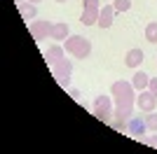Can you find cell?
Masks as SVG:
<instances>
[{"mask_svg":"<svg viewBox=\"0 0 157 154\" xmlns=\"http://www.w3.org/2000/svg\"><path fill=\"white\" fill-rule=\"evenodd\" d=\"M145 40L157 45V21H150V24L145 26Z\"/></svg>","mask_w":157,"mask_h":154,"instance_id":"cell-15","label":"cell"},{"mask_svg":"<svg viewBox=\"0 0 157 154\" xmlns=\"http://www.w3.org/2000/svg\"><path fill=\"white\" fill-rule=\"evenodd\" d=\"M56 2H66V0H56Z\"/></svg>","mask_w":157,"mask_h":154,"instance_id":"cell-23","label":"cell"},{"mask_svg":"<svg viewBox=\"0 0 157 154\" xmlns=\"http://www.w3.org/2000/svg\"><path fill=\"white\" fill-rule=\"evenodd\" d=\"M66 51L71 56H78V58H87L92 54V42L82 35H68L66 38Z\"/></svg>","mask_w":157,"mask_h":154,"instance_id":"cell-2","label":"cell"},{"mask_svg":"<svg viewBox=\"0 0 157 154\" xmlns=\"http://www.w3.org/2000/svg\"><path fill=\"white\" fill-rule=\"evenodd\" d=\"M52 75L54 79L61 84V86H71V75H73V63L68 61V58H61L59 63H54L52 65Z\"/></svg>","mask_w":157,"mask_h":154,"instance_id":"cell-3","label":"cell"},{"mask_svg":"<svg viewBox=\"0 0 157 154\" xmlns=\"http://www.w3.org/2000/svg\"><path fill=\"white\" fill-rule=\"evenodd\" d=\"M19 14H21L26 21H28V19H35V14H38L35 2H28V5H26V2H21V5H19Z\"/></svg>","mask_w":157,"mask_h":154,"instance_id":"cell-14","label":"cell"},{"mask_svg":"<svg viewBox=\"0 0 157 154\" xmlns=\"http://www.w3.org/2000/svg\"><path fill=\"white\" fill-rule=\"evenodd\" d=\"M49 38L54 40H66L68 38V24H52V33H49Z\"/></svg>","mask_w":157,"mask_h":154,"instance_id":"cell-13","label":"cell"},{"mask_svg":"<svg viewBox=\"0 0 157 154\" xmlns=\"http://www.w3.org/2000/svg\"><path fill=\"white\" fill-rule=\"evenodd\" d=\"M61 58H63V47H61V45H52L49 49H47V54H45V61H47V65L59 63Z\"/></svg>","mask_w":157,"mask_h":154,"instance_id":"cell-10","label":"cell"},{"mask_svg":"<svg viewBox=\"0 0 157 154\" xmlns=\"http://www.w3.org/2000/svg\"><path fill=\"white\" fill-rule=\"evenodd\" d=\"M110 94H113V101H115V117L129 122L134 117V105H136V86L131 82L117 79V82H113Z\"/></svg>","mask_w":157,"mask_h":154,"instance_id":"cell-1","label":"cell"},{"mask_svg":"<svg viewBox=\"0 0 157 154\" xmlns=\"http://www.w3.org/2000/svg\"><path fill=\"white\" fill-rule=\"evenodd\" d=\"M141 142L150 145V147H157V133L155 135H141Z\"/></svg>","mask_w":157,"mask_h":154,"instance_id":"cell-18","label":"cell"},{"mask_svg":"<svg viewBox=\"0 0 157 154\" xmlns=\"http://www.w3.org/2000/svg\"><path fill=\"white\" fill-rule=\"evenodd\" d=\"M14 2H17V5H21V2H24V0H14Z\"/></svg>","mask_w":157,"mask_h":154,"instance_id":"cell-22","label":"cell"},{"mask_svg":"<svg viewBox=\"0 0 157 154\" xmlns=\"http://www.w3.org/2000/svg\"><path fill=\"white\" fill-rule=\"evenodd\" d=\"M82 7H96V9H101V0H82Z\"/></svg>","mask_w":157,"mask_h":154,"instance_id":"cell-19","label":"cell"},{"mask_svg":"<svg viewBox=\"0 0 157 154\" xmlns=\"http://www.w3.org/2000/svg\"><path fill=\"white\" fill-rule=\"evenodd\" d=\"M113 7H115V12H127V9L131 7V0H115Z\"/></svg>","mask_w":157,"mask_h":154,"instance_id":"cell-17","label":"cell"},{"mask_svg":"<svg viewBox=\"0 0 157 154\" xmlns=\"http://www.w3.org/2000/svg\"><path fill=\"white\" fill-rule=\"evenodd\" d=\"M143 58H145V54L141 49H129L124 56V63H127V68H138L143 63Z\"/></svg>","mask_w":157,"mask_h":154,"instance_id":"cell-9","label":"cell"},{"mask_svg":"<svg viewBox=\"0 0 157 154\" xmlns=\"http://www.w3.org/2000/svg\"><path fill=\"white\" fill-rule=\"evenodd\" d=\"M31 35H33V40H45V38H49V33H52V24L49 21H31Z\"/></svg>","mask_w":157,"mask_h":154,"instance_id":"cell-6","label":"cell"},{"mask_svg":"<svg viewBox=\"0 0 157 154\" xmlns=\"http://www.w3.org/2000/svg\"><path fill=\"white\" fill-rule=\"evenodd\" d=\"M145 126H148V131H157V112H155V110L148 112V117H145Z\"/></svg>","mask_w":157,"mask_h":154,"instance_id":"cell-16","label":"cell"},{"mask_svg":"<svg viewBox=\"0 0 157 154\" xmlns=\"http://www.w3.org/2000/svg\"><path fill=\"white\" fill-rule=\"evenodd\" d=\"M131 84L136 86V91H143V89H148V84H150V77H148V72L138 70L136 75H134V79H131Z\"/></svg>","mask_w":157,"mask_h":154,"instance_id":"cell-12","label":"cell"},{"mask_svg":"<svg viewBox=\"0 0 157 154\" xmlns=\"http://www.w3.org/2000/svg\"><path fill=\"white\" fill-rule=\"evenodd\" d=\"M98 14H101V9H96V7H82L80 24H85V26H96V24H98Z\"/></svg>","mask_w":157,"mask_h":154,"instance_id":"cell-7","label":"cell"},{"mask_svg":"<svg viewBox=\"0 0 157 154\" xmlns=\"http://www.w3.org/2000/svg\"><path fill=\"white\" fill-rule=\"evenodd\" d=\"M71 96L75 98V101H80V91H78V89H71Z\"/></svg>","mask_w":157,"mask_h":154,"instance_id":"cell-21","label":"cell"},{"mask_svg":"<svg viewBox=\"0 0 157 154\" xmlns=\"http://www.w3.org/2000/svg\"><path fill=\"white\" fill-rule=\"evenodd\" d=\"M113 16H115V7L113 5H103L101 14H98V28H110L113 26Z\"/></svg>","mask_w":157,"mask_h":154,"instance_id":"cell-8","label":"cell"},{"mask_svg":"<svg viewBox=\"0 0 157 154\" xmlns=\"http://www.w3.org/2000/svg\"><path fill=\"white\" fill-rule=\"evenodd\" d=\"M94 115L105 124L113 122V101H110V96H98L96 101H94Z\"/></svg>","mask_w":157,"mask_h":154,"instance_id":"cell-4","label":"cell"},{"mask_svg":"<svg viewBox=\"0 0 157 154\" xmlns=\"http://www.w3.org/2000/svg\"><path fill=\"white\" fill-rule=\"evenodd\" d=\"M31 2H38V0H31Z\"/></svg>","mask_w":157,"mask_h":154,"instance_id":"cell-24","label":"cell"},{"mask_svg":"<svg viewBox=\"0 0 157 154\" xmlns=\"http://www.w3.org/2000/svg\"><path fill=\"white\" fill-rule=\"evenodd\" d=\"M145 131H148V126H145V119H138V117H131V119H129V133H131V135L141 138Z\"/></svg>","mask_w":157,"mask_h":154,"instance_id":"cell-11","label":"cell"},{"mask_svg":"<svg viewBox=\"0 0 157 154\" xmlns=\"http://www.w3.org/2000/svg\"><path fill=\"white\" fill-rule=\"evenodd\" d=\"M148 89H150L152 94L157 96V77H150V84H148Z\"/></svg>","mask_w":157,"mask_h":154,"instance_id":"cell-20","label":"cell"},{"mask_svg":"<svg viewBox=\"0 0 157 154\" xmlns=\"http://www.w3.org/2000/svg\"><path fill=\"white\" fill-rule=\"evenodd\" d=\"M136 105L141 108V112H152V110L157 108V96L152 94L150 89H143L136 96Z\"/></svg>","mask_w":157,"mask_h":154,"instance_id":"cell-5","label":"cell"}]
</instances>
